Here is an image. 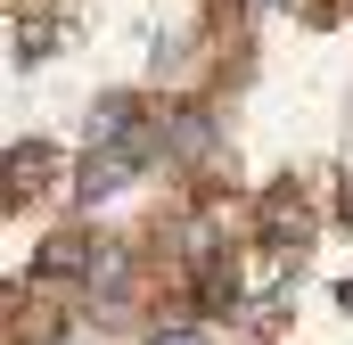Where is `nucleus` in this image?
<instances>
[{
	"label": "nucleus",
	"mask_w": 353,
	"mask_h": 345,
	"mask_svg": "<svg viewBox=\"0 0 353 345\" xmlns=\"http://www.w3.org/2000/svg\"><path fill=\"white\" fill-rule=\"evenodd\" d=\"M74 271H99V255H90V239H50L41 255H33V279H74Z\"/></svg>",
	"instance_id": "nucleus-1"
},
{
	"label": "nucleus",
	"mask_w": 353,
	"mask_h": 345,
	"mask_svg": "<svg viewBox=\"0 0 353 345\" xmlns=\"http://www.w3.org/2000/svg\"><path fill=\"white\" fill-rule=\"evenodd\" d=\"M197 296H205V313H230L239 304V271L222 255H197Z\"/></svg>",
	"instance_id": "nucleus-2"
},
{
	"label": "nucleus",
	"mask_w": 353,
	"mask_h": 345,
	"mask_svg": "<svg viewBox=\"0 0 353 345\" xmlns=\"http://www.w3.org/2000/svg\"><path fill=\"white\" fill-rule=\"evenodd\" d=\"M50 165H58V148H41V140H33V148H17V157H8V172H17V181H8V189H17V197H25V189H41V181H50Z\"/></svg>",
	"instance_id": "nucleus-3"
},
{
	"label": "nucleus",
	"mask_w": 353,
	"mask_h": 345,
	"mask_svg": "<svg viewBox=\"0 0 353 345\" xmlns=\"http://www.w3.org/2000/svg\"><path fill=\"white\" fill-rule=\"evenodd\" d=\"M148 345H205V337H197V329H157Z\"/></svg>",
	"instance_id": "nucleus-4"
}]
</instances>
